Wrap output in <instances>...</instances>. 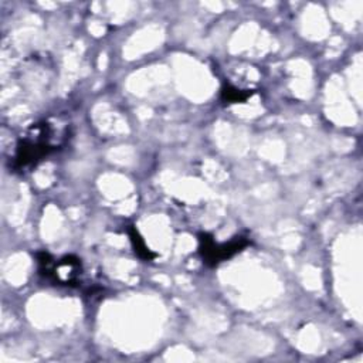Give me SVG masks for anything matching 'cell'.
<instances>
[{
  "mask_svg": "<svg viewBox=\"0 0 363 363\" xmlns=\"http://www.w3.org/2000/svg\"><path fill=\"white\" fill-rule=\"evenodd\" d=\"M68 138V125L58 119L43 121L27 129L16 147L13 167L17 170L35 166L50 153L55 152Z\"/></svg>",
  "mask_w": 363,
  "mask_h": 363,
  "instance_id": "obj_1",
  "label": "cell"
},
{
  "mask_svg": "<svg viewBox=\"0 0 363 363\" xmlns=\"http://www.w3.org/2000/svg\"><path fill=\"white\" fill-rule=\"evenodd\" d=\"M40 264L43 267V272L60 285H74L79 281L82 267L79 259L75 257L68 255L54 261L48 258V254H41Z\"/></svg>",
  "mask_w": 363,
  "mask_h": 363,
  "instance_id": "obj_2",
  "label": "cell"
},
{
  "mask_svg": "<svg viewBox=\"0 0 363 363\" xmlns=\"http://www.w3.org/2000/svg\"><path fill=\"white\" fill-rule=\"evenodd\" d=\"M200 251L203 258L211 264H217L224 261L225 258H230L231 255L241 251V248H244V245L247 244V241L240 237L230 242L220 244L216 242L213 238H207V235H203L200 238Z\"/></svg>",
  "mask_w": 363,
  "mask_h": 363,
  "instance_id": "obj_3",
  "label": "cell"
},
{
  "mask_svg": "<svg viewBox=\"0 0 363 363\" xmlns=\"http://www.w3.org/2000/svg\"><path fill=\"white\" fill-rule=\"evenodd\" d=\"M132 237V242L138 251V254L146 259H150L153 257V254H150L149 248L145 245V241L138 235V231H133V234L130 235Z\"/></svg>",
  "mask_w": 363,
  "mask_h": 363,
  "instance_id": "obj_4",
  "label": "cell"
}]
</instances>
